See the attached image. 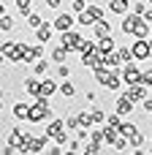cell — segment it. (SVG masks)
Masks as SVG:
<instances>
[{"label": "cell", "instance_id": "1", "mask_svg": "<svg viewBox=\"0 0 152 155\" xmlns=\"http://www.w3.org/2000/svg\"><path fill=\"white\" fill-rule=\"evenodd\" d=\"M46 117H52L49 101H46L44 95H38L35 106H30V109H27V120H30V123H41V120H46Z\"/></svg>", "mask_w": 152, "mask_h": 155}, {"label": "cell", "instance_id": "2", "mask_svg": "<svg viewBox=\"0 0 152 155\" xmlns=\"http://www.w3.org/2000/svg\"><path fill=\"white\" fill-rule=\"evenodd\" d=\"M131 54H133V60H147V57L152 54L150 41H147V38H136L133 46H131Z\"/></svg>", "mask_w": 152, "mask_h": 155}, {"label": "cell", "instance_id": "3", "mask_svg": "<svg viewBox=\"0 0 152 155\" xmlns=\"http://www.w3.org/2000/svg\"><path fill=\"white\" fill-rule=\"evenodd\" d=\"M122 82H125V84H136V82H141V71L136 68L133 60L125 63V68H122Z\"/></svg>", "mask_w": 152, "mask_h": 155}, {"label": "cell", "instance_id": "4", "mask_svg": "<svg viewBox=\"0 0 152 155\" xmlns=\"http://www.w3.org/2000/svg\"><path fill=\"white\" fill-rule=\"evenodd\" d=\"M73 22H76V16H73V14H68V11H65V14H57V19H54V22H52V27H54V30H60V33H63V30H71V27H73Z\"/></svg>", "mask_w": 152, "mask_h": 155}, {"label": "cell", "instance_id": "5", "mask_svg": "<svg viewBox=\"0 0 152 155\" xmlns=\"http://www.w3.org/2000/svg\"><path fill=\"white\" fill-rule=\"evenodd\" d=\"M125 95H128L133 104H136V101H144V98H147V87H144L141 82H136V84H131V87H128V93H125Z\"/></svg>", "mask_w": 152, "mask_h": 155}, {"label": "cell", "instance_id": "6", "mask_svg": "<svg viewBox=\"0 0 152 155\" xmlns=\"http://www.w3.org/2000/svg\"><path fill=\"white\" fill-rule=\"evenodd\" d=\"M101 84H103L106 90H120V84H122V76H117V74H109V71H106V76L101 79Z\"/></svg>", "mask_w": 152, "mask_h": 155}, {"label": "cell", "instance_id": "7", "mask_svg": "<svg viewBox=\"0 0 152 155\" xmlns=\"http://www.w3.org/2000/svg\"><path fill=\"white\" fill-rule=\"evenodd\" d=\"M131 35H136V38H150V22L141 16L139 22H136V27H133V33Z\"/></svg>", "mask_w": 152, "mask_h": 155}, {"label": "cell", "instance_id": "8", "mask_svg": "<svg viewBox=\"0 0 152 155\" xmlns=\"http://www.w3.org/2000/svg\"><path fill=\"white\" fill-rule=\"evenodd\" d=\"M131 112H133V101H131L128 95H120V101H117V114L125 117V114H131Z\"/></svg>", "mask_w": 152, "mask_h": 155}, {"label": "cell", "instance_id": "9", "mask_svg": "<svg viewBox=\"0 0 152 155\" xmlns=\"http://www.w3.org/2000/svg\"><path fill=\"white\" fill-rule=\"evenodd\" d=\"M92 27H95V38H106V35H112V25H109L106 19H98Z\"/></svg>", "mask_w": 152, "mask_h": 155}, {"label": "cell", "instance_id": "10", "mask_svg": "<svg viewBox=\"0 0 152 155\" xmlns=\"http://www.w3.org/2000/svg\"><path fill=\"white\" fill-rule=\"evenodd\" d=\"M52 30H54V27H52V25H44V22H41V25H38V27H35V38H38V41H44V44H46V41H49V38H52Z\"/></svg>", "mask_w": 152, "mask_h": 155}, {"label": "cell", "instance_id": "11", "mask_svg": "<svg viewBox=\"0 0 152 155\" xmlns=\"http://www.w3.org/2000/svg\"><path fill=\"white\" fill-rule=\"evenodd\" d=\"M131 8V0H109V11L112 14H125Z\"/></svg>", "mask_w": 152, "mask_h": 155}, {"label": "cell", "instance_id": "12", "mask_svg": "<svg viewBox=\"0 0 152 155\" xmlns=\"http://www.w3.org/2000/svg\"><path fill=\"white\" fill-rule=\"evenodd\" d=\"M139 19H141V16H139V14H128V16H125V19H122V33H128V35H131V33H133V27H136V22H139Z\"/></svg>", "mask_w": 152, "mask_h": 155}, {"label": "cell", "instance_id": "13", "mask_svg": "<svg viewBox=\"0 0 152 155\" xmlns=\"http://www.w3.org/2000/svg\"><path fill=\"white\" fill-rule=\"evenodd\" d=\"M24 90H27V95H35V98H38V95H41V82H38V79H27V82H24Z\"/></svg>", "mask_w": 152, "mask_h": 155}, {"label": "cell", "instance_id": "14", "mask_svg": "<svg viewBox=\"0 0 152 155\" xmlns=\"http://www.w3.org/2000/svg\"><path fill=\"white\" fill-rule=\"evenodd\" d=\"M52 93H57V84H54V79H44V82H41V95H44V98H49Z\"/></svg>", "mask_w": 152, "mask_h": 155}, {"label": "cell", "instance_id": "15", "mask_svg": "<svg viewBox=\"0 0 152 155\" xmlns=\"http://www.w3.org/2000/svg\"><path fill=\"white\" fill-rule=\"evenodd\" d=\"M63 128H65V123H63V120H52V125L46 128V134H49V139H54L57 134H63Z\"/></svg>", "mask_w": 152, "mask_h": 155}, {"label": "cell", "instance_id": "16", "mask_svg": "<svg viewBox=\"0 0 152 155\" xmlns=\"http://www.w3.org/2000/svg\"><path fill=\"white\" fill-rule=\"evenodd\" d=\"M27 109H30V106L19 101V104L14 106V117H16V120H27Z\"/></svg>", "mask_w": 152, "mask_h": 155}, {"label": "cell", "instance_id": "17", "mask_svg": "<svg viewBox=\"0 0 152 155\" xmlns=\"http://www.w3.org/2000/svg\"><path fill=\"white\" fill-rule=\"evenodd\" d=\"M84 11H87V14H90L95 22H98V19H103V8H101V5H87Z\"/></svg>", "mask_w": 152, "mask_h": 155}, {"label": "cell", "instance_id": "18", "mask_svg": "<svg viewBox=\"0 0 152 155\" xmlns=\"http://www.w3.org/2000/svg\"><path fill=\"white\" fill-rule=\"evenodd\" d=\"M65 57H68V49H65V46H60V49L52 52V60H54V63H65Z\"/></svg>", "mask_w": 152, "mask_h": 155}, {"label": "cell", "instance_id": "19", "mask_svg": "<svg viewBox=\"0 0 152 155\" xmlns=\"http://www.w3.org/2000/svg\"><path fill=\"white\" fill-rule=\"evenodd\" d=\"M57 90H60V95H65V98H73V93H76L71 82H65V84H57Z\"/></svg>", "mask_w": 152, "mask_h": 155}, {"label": "cell", "instance_id": "20", "mask_svg": "<svg viewBox=\"0 0 152 155\" xmlns=\"http://www.w3.org/2000/svg\"><path fill=\"white\" fill-rule=\"evenodd\" d=\"M76 22H79V25H84V27H87V25H95V19H92V16L87 14V11H79V16H76Z\"/></svg>", "mask_w": 152, "mask_h": 155}, {"label": "cell", "instance_id": "21", "mask_svg": "<svg viewBox=\"0 0 152 155\" xmlns=\"http://www.w3.org/2000/svg\"><path fill=\"white\" fill-rule=\"evenodd\" d=\"M33 71H35V76H44V74H46V71H49V63H46V60H41V57H38V63H35V68H33Z\"/></svg>", "mask_w": 152, "mask_h": 155}, {"label": "cell", "instance_id": "22", "mask_svg": "<svg viewBox=\"0 0 152 155\" xmlns=\"http://www.w3.org/2000/svg\"><path fill=\"white\" fill-rule=\"evenodd\" d=\"M14 27V19L8 14H0V30H11Z\"/></svg>", "mask_w": 152, "mask_h": 155}, {"label": "cell", "instance_id": "23", "mask_svg": "<svg viewBox=\"0 0 152 155\" xmlns=\"http://www.w3.org/2000/svg\"><path fill=\"white\" fill-rule=\"evenodd\" d=\"M117 57H120V63H122V65L133 60V54H131V49H120V52H117Z\"/></svg>", "mask_w": 152, "mask_h": 155}, {"label": "cell", "instance_id": "24", "mask_svg": "<svg viewBox=\"0 0 152 155\" xmlns=\"http://www.w3.org/2000/svg\"><path fill=\"white\" fill-rule=\"evenodd\" d=\"M16 8H19L22 14H30V8H33V0H16Z\"/></svg>", "mask_w": 152, "mask_h": 155}, {"label": "cell", "instance_id": "25", "mask_svg": "<svg viewBox=\"0 0 152 155\" xmlns=\"http://www.w3.org/2000/svg\"><path fill=\"white\" fill-rule=\"evenodd\" d=\"M41 22H44V19H41V16H38V14H33V11H30V14H27V25H30V27H38V25H41Z\"/></svg>", "mask_w": 152, "mask_h": 155}, {"label": "cell", "instance_id": "26", "mask_svg": "<svg viewBox=\"0 0 152 155\" xmlns=\"http://www.w3.org/2000/svg\"><path fill=\"white\" fill-rule=\"evenodd\" d=\"M141 84H144L147 90H152V71H144V74H141Z\"/></svg>", "mask_w": 152, "mask_h": 155}, {"label": "cell", "instance_id": "27", "mask_svg": "<svg viewBox=\"0 0 152 155\" xmlns=\"http://www.w3.org/2000/svg\"><path fill=\"white\" fill-rule=\"evenodd\" d=\"M57 76H63V79H68V76H71V68H68L65 63H60V68H57Z\"/></svg>", "mask_w": 152, "mask_h": 155}, {"label": "cell", "instance_id": "28", "mask_svg": "<svg viewBox=\"0 0 152 155\" xmlns=\"http://www.w3.org/2000/svg\"><path fill=\"white\" fill-rule=\"evenodd\" d=\"M65 128H79V117H68L65 120Z\"/></svg>", "mask_w": 152, "mask_h": 155}, {"label": "cell", "instance_id": "29", "mask_svg": "<svg viewBox=\"0 0 152 155\" xmlns=\"http://www.w3.org/2000/svg\"><path fill=\"white\" fill-rule=\"evenodd\" d=\"M84 8H87V3H84V0H73V11H76V14H79V11H84Z\"/></svg>", "mask_w": 152, "mask_h": 155}, {"label": "cell", "instance_id": "30", "mask_svg": "<svg viewBox=\"0 0 152 155\" xmlns=\"http://www.w3.org/2000/svg\"><path fill=\"white\" fill-rule=\"evenodd\" d=\"M109 125H112V128H120V114H112V117H109Z\"/></svg>", "mask_w": 152, "mask_h": 155}, {"label": "cell", "instance_id": "31", "mask_svg": "<svg viewBox=\"0 0 152 155\" xmlns=\"http://www.w3.org/2000/svg\"><path fill=\"white\" fill-rule=\"evenodd\" d=\"M68 153H82V144H79V142H71V144H68Z\"/></svg>", "mask_w": 152, "mask_h": 155}, {"label": "cell", "instance_id": "32", "mask_svg": "<svg viewBox=\"0 0 152 155\" xmlns=\"http://www.w3.org/2000/svg\"><path fill=\"white\" fill-rule=\"evenodd\" d=\"M144 11H147V8H144V3H136V5H133V14H139V16H141Z\"/></svg>", "mask_w": 152, "mask_h": 155}, {"label": "cell", "instance_id": "33", "mask_svg": "<svg viewBox=\"0 0 152 155\" xmlns=\"http://www.w3.org/2000/svg\"><path fill=\"white\" fill-rule=\"evenodd\" d=\"M46 5H49V8H60V5H63V0H46Z\"/></svg>", "mask_w": 152, "mask_h": 155}, {"label": "cell", "instance_id": "34", "mask_svg": "<svg viewBox=\"0 0 152 155\" xmlns=\"http://www.w3.org/2000/svg\"><path fill=\"white\" fill-rule=\"evenodd\" d=\"M144 112H152V98H144Z\"/></svg>", "mask_w": 152, "mask_h": 155}, {"label": "cell", "instance_id": "35", "mask_svg": "<svg viewBox=\"0 0 152 155\" xmlns=\"http://www.w3.org/2000/svg\"><path fill=\"white\" fill-rule=\"evenodd\" d=\"M141 16H144V19H147V22H152V8H150V11H144V14H141Z\"/></svg>", "mask_w": 152, "mask_h": 155}, {"label": "cell", "instance_id": "36", "mask_svg": "<svg viewBox=\"0 0 152 155\" xmlns=\"http://www.w3.org/2000/svg\"><path fill=\"white\" fill-rule=\"evenodd\" d=\"M147 41H150V49H152V35H150V38H147Z\"/></svg>", "mask_w": 152, "mask_h": 155}, {"label": "cell", "instance_id": "37", "mask_svg": "<svg viewBox=\"0 0 152 155\" xmlns=\"http://www.w3.org/2000/svg\"><path fill=\"white\" fill-rule=\"evenodd\" d=\"M147 3H152V0H147Z\"/></svg>", "mask_w": 152, "mask_h": 155}]
</instances>
